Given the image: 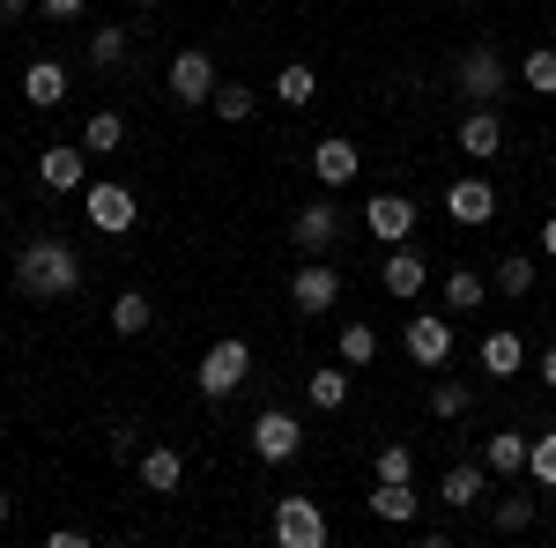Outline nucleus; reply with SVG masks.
<instances>
[{"instance_id":"obj_9","label":"nucleus","mask_w":556,"mask_h":548,"mask_svg":"<svg viewBox=\"0 0 556 548\" xmlns=\"http://www.w3.org/2000/svg\"><path fill=\"white\" fill-rule=\"evenodd\" d=\"M453 141H460V156H468L475 170L497 164V156H505V112H497V104H468L460 127H453Z\"/></svg>"},{"instance_id":"obj_25","label":"nucleus","mask_w":556,"mask_h":548,"mask_svg":"<svg viewBox=\"0 0 556 548\" xmlns=\"http://www.w3.org/2000/svg\"><path fill=\"white\" fill-rule=\"evenodd\" d=\"M482 304H490V275L453 267V275H445V311H453V319H468V311H482Z\"/></svg>"},{"instance_id":"obj_17","label":"nucleus","mask_w":556,"mask_h":548,"mask_svg":"<svg viewBox=\"0 0 556 548\" xmlns=\"http://www.w3.org/2000/svg\"><path fill=\"white\" fill-rule=\"evenodd\" d=\"M482 497H490V467L482 460H453L445 474H438V505L445 511H475Z\"/></svg>"},{"instance_id":"obj_22","label":"nucleus","mask_w":556,"mask_h":548,"mask_svg":"<svg viewBox=\"0 0 556 548\" xmlns=\"http://www.w3.org/2000/svg\"><path fill=\"white\" fill-rule=\"evenodd\" d=\"M349 385H356V371L334 356V364H319V371L304 379V400H312L319 416H334V408H349Z\"/></svg>"},{"instance_id":"obj_14","label":"nucleus","mask_w":556,"mask_h":548,"mask_svg":"<svg viewBox=\"0 0 556 548\" xmlns=\"http://www.w3.org/2000/svg\"><path fill=\"white\" fill-rule=\"evenodd\" d=\"M416 222H424V208H416L408 193H379V201H364V230H371L379 245H408Z\"/></svg>"},{"instance_id":"obj_36","label":"nucleus","mask_w":556,"mask_h":548,"mask_svg":"<svg viewBox=\"0 0 556 548\" xmlns=\"http://www.w3.org/2000/svg\"><path fill=\"white\" fill-rule=\"evenodd\" d=\"M534 526V497H497V534H527Z\"/></svg>"},{"instance_id":"obj_31","label":"nucleus","mask_w":556,"mask_h":548,"mask_svg":"<svg viewBox=\"0 0 556 548\" xmlns=\"http://www.w3.org/2000/svg\"><path fill=\"white\" fill-rule=\"evenodd\" d=\"M527 482H534V489H556V430L527 437Z\"/></svg>"},{"instance_id":"obj_4","label":"nucleus","mask_w":556,"mask_h":548,"mask_svg":"<svg viewBox=\"0 0 556 548\" xmlns=\"http://www.w3.org/2000/svg\"><path fill=\"white\" fill-rule=\"evenodd\" d=\"M327 511H319V497H275V511H267V541L275 548H327Z\"/></svg>"},{"instance_id":"obj_8","label":"nucleus","mask_w":556,"mask_h":548,"mask_svg":"<svg viewBox=\"0 0 556 548\" xmlns=\"http://www.w3.org/2000/svg\"><path fill=\"white\" fill-rule=\"evenodd\" d=\"M245 437H253V460L260 467H282V460H298V453H304V422L290 416V408H260Z\"/></svg>"},{"instance_id":"obj_1","label":"nucleus","mask_w":556,"mask_h":548,"mask_svg":"<svg viewBox=\"0 0 556 548\" xmlns=\"http://www.w3.org/2000/svg\"><path fill=\"white\" fill-rule=\"evenodd\" d=\"M83 282H89V259L67 238H52V230L15 253V290L30 304H67V296H83Z\"/></svg>"},{"instance_id":"obj_3","label":"nucleus","mask_w":556,"mask_h":548,"mask_svg":"<svg viewBox=\"0 0 556 548\" xmlns=\"http://www.w3.org/2000/svg\"><path fill=\"white\" fill-rule=\"evenodd\" d=\"M245 379H253V341H245V334L208 341V356H201V371H193L201 400H230V393H238Z\"/></svg>"},{"instance_id":"obj_16","label":"nucleus","mask_w":556,"mask_h":548,"mask_svg":"<svg viewBox=\"0 0 556 548\" xmlns=\"http://www.w3.org/2000/svg\"><path fill=\"white\" fill-rule=\"evenodd\" d=\"M134 474H141L149 497H178V482H186V453H178V445H141V453H134Z\"/></svg>"},{"instance_id":"obj_43","label":"nucleus","mask_w":556,"mask_h":548,"mask_svg":"<svg viewBox=\"0 0 556 548\" xmlns=\"http://www.w3.org/2000/svg\"><path fill=\"white\" fill-rule=\"evenodd\" d=\"M0 526H8V497H0Z\"/></svg>"},{"instance_id":"obj_6","label":"nucleus","mask_w":556,"mask_h":548,"mask_svg":"<svg viewBox=\"0 0 556 548\" xmlns=\"http://www.w3.org/2000/svg\"><path fill=\"white\" fill-rule=\"evenodd\" d=\"M83 215H89V230L127 238L134 222H141V201H134V186H119V178H89L83 186Z\"/></svg>"},{"instance_id":"obj_29","label":"nucleus","mask_w":556,"mask_h":548,"mask_svg":"<svg viewBox=\"0 0 556 548\" xmlns=\"http://www.w3.org/2000/svg\"><path fill=\"white\" fill-rule=\"evenodd\" d=\"M334 356H342L349 371H364V364H379V327H364V319H349L342 334H334Z\"/></svg>"},{"instance_id":"obj_13","label":"nucleus","mask_w":556,"mask_h":548,"mask_svg":"<svg viewBox=\"0 0 556 548\" xmlns=\"http://www.w3.org/2000/svg\"><path fill=\"white\" fill-rule=\"evenodd\" d=\"M312 178H319V193H349V186L364 178V156H356V141H342V133L312 141Z\"/></svg>"},{"instance_id":"obj_10","label":"nucleus","mask_w":556,"mask_h":548,"mask_svg":"<svg viewBox=\"0 0 556 548\" xmlns=\"http://www.w3.org/2000/svg\"><path fill=\"white\" fill-rule=\"evenodd\" d=\"M379 290L401 296V304H416L430 290V253L408 238V245H386V267H379Z\"/></svg>"},{"instance_id":"obj_27","label":"nucleus","mask_w":556,"mask_h":548,"mask_svg":"<svg viewBox=\"0 0 556 548\" xmlns=\"http://www.w3.org/2000/svg\"><path fill=\"white\" fill-rule=\"evenodd\" d=\"M275 97H282L290 112H304V104L319 97V67H312V60H282V67H275Z\"/></svg>"},{"instance_id":"obj_12","label":"nucleus","mask_w":556,"mask_h":548,"mask_svg":"<svg viewBox=\"0 0 556 548\" xmlns=\"http://www.w3.org/2000/svg\"><path fill=\"white\" fill-rule=\"evenodd\" d=\"M342 208H334V201H304L298 215H290V245H298V253H334V245H342Z\"/></svg>"},{"instance_id":"obj_37","label":"nucleus","mask_w":556,"mask_h":548,"mask_svg":"<svg viewBox=\"0 0 556 548\" xmlns=\"http://www.w3.org/2000/svg\"><path fill=\"white\" fill-rule=\"evenodd\" d=\"M104 445H112V460H134V453H141V430H134V422H112Z\"/></svg>"},{"instance_id":"obj_34","label":"nucleus","mask_w":556,"mask_h":548,"mask_svg":"<svg viewBox=\"0 0 556 548\" xmlns=\"http://www.w3.org/2000/svg\"><path fill=\"white\" fill-rule=\"evenodd\" d=\"M468 408H475V393L460 379H438V385H430V416H438V422H460Z\"/></svg>"},{"instance_id":"obj_19","label":"nucleus","mask_w":556,"mask_h":548,"mask_svg":"<svg viewBox=\"0 0 556 548\" xmlns=\"http://www.w3.org/2000/svg\"><path fill=\"white\" fill-rule=\"evenodd\" d=\"M475 364H482L490 379H519V371H527V341H519L513 327H497V334H482V348H475Z\"/></svg>"},{"instance_id":"obj_23","label":"nucleus","mask_w":556,"mask_h":548,"mask_svg":"<svg viewBox=\"0 0 556 548\" xmlns=\"http://www.w3.org/2000/svg\"><path fill=\"white\" fill-rule=\"evenodd\" d=\"M127 60H134V30L127 23H97V30H89V67H97V75H119Z\"/></svg>"},{"instance_id":"obj_42","label":"nucleus","mask_w":556,"mask_h":548,"mask_svg":"<svg viewBox=\"0 0 556 548\" xmlns=\"http://www.w3.org/2000/svg\"><path fill=\"white\" fill-rule=\"evenodd\" d=\"M127 8H164V0H127Z\"/></svg>"},{"instance_id":"obj_35","label":"nucleus","mask_w":556,"mask_h":548,"mask_svg":"<svg viewBox=\"0 0 556 548\" xmlns=\"http://www.w3.org/2000/svg\"><path fill=\"white\" fill-rule=\"evenodd\" d=\"M371 482H416V453L408 445H379V474Z\"/></svg>"},{"instance_id":"obj_21","label":"nucleus","mask_w":556,"mask_h":548,"mask_svg":"<svg viewBox=\"0 0 556 548\" xmlns=\"http://www.w3.org/2000/svg\"><path fill=\"white\" fill-rule=\"evenodd\" d=\"M23 104H30V112L67 104V67H60V60H30V67H23Z\"/></svg>"},{"instance_id":"obj_38","label":"nucleus","mask_w":556,"mask_h":548,"mask_svg":"<svg viewBox=\"0 0 556 548\" xmlns=\"http://www.w3.org/2000/svg\"><path fill=\"white\" fill-rule=\"evenodd\" d=\"M45 15H52V23H83L89 15V0H38Z\"/></svg>"},{"instance_id":"obj_18","label":"nucleus","mask_w":556,"mask_h":548,"mask_svg":"<svg viewBox=\"0 0 556 548\" xmlns=\"http://www.w3.org/2000/svg\"><path fill=\"white\" fill-rule=\"evenodd\" d=\"M83 164H89L83 141H52V149L38 156V186H52V193H83V186H89Z\"/></svg>"},{"instance_id":"obj_33","label":"nucleus","mask_w":556,"mask_h":548,"mask_svg":"<svg viewBox=\"0 0 556 548\" xmlns=\"http://www.w3.org/2000/svg\"><path fill=\"white\" fill-rule=\"evenodd\" d=\"M497 296H513V304H519V296H534V259H527V253L497 259Z\"/></svg>"},{"instance_id":"obj_28","label":"nucleus","mask_w":556,"mask_h":548,"mask_svg":"<svg viewBox=\"0 0 556 548\" xmlns=\"http://www.w3.org/2000/svg\"><path fill=\"white\" fill-rule=\"evenodd\" d=\"M75 141H83L89 156H119V149H127V119H119V112H89Z\"/></svg>"},{"instance_id":"obj_15","label":"nucleus","mask_w":556,"mask_h":548,"mask_svg":"<svg viewBox=\"0 0 556 548\" xmlns=\"http://www.w3.org/2000/svg\"><path fill=\"white\" fill-rule=\"evenodd\" d=\"M445 215H453L460 230H482V222L497 215V186H490L482 170H468V178H453V186H445Z\"/></svg>"},{"instance_id":"obj_39","label":"nucleus","mask_w":556,"mask_h":548,"mask_svg":"<svg viewBox=\"0 0 556 548\" xmlns=\"http://www.w3.org/2000/svg\"><path fill=\"white\" fill-rule=\"evenodd\" d=\"M23 15H30V0H0V30H8V23H23Z\"/></svg>"},{"instance_id":"obj_26","label":"nucleus","mask_w":556,"mask_h":548,"mask_svg":"<svg viewBox=\"0 0 556 548\" xmlns=\"http://www.w3.org/2000/svg\"><path fill=\"white\" fill-rule=\"evenodd\" d=\"M149 327H156V304H149L141 290H119V296H112V334H119V341H141Z\"/></svg>"},{"instance_id":"obj_32","label":"nucleus","mask_w":556,"mask_h":548,"mask_svg":"<svg viewBox=\"0 0 556 548\" xmlns=\"http://www.w3.org/2000/svg\"><path fill=\"white\" fill-rule=\"evenodd\" d=\"M253 104H260V97L245 82H215V97H208V112H215V119H230V127H238V119H253Z\"/></svg>"},{"instance_id":"obj_24","label":"nucleus","mask_w":556,"mask_h":548,"mask_svg":"<svg viewBox=\"0 0 556 548\" xmlns=\"http://www.w3.org/2000/svg\"><path fill=\"white\" fill-rule=\"evenodd\" d=\"M475 460L490 467L497 482H513V474H527V430H497V437H482V453Z\"/></svg>"},{"instance_id":"obj_30","label":"nucleus","mask_w":556,"mask_h":548,"mask_svg":"<svg viewBox=\"0 0 556 548\" xmlns=\"http://www.w3.org/2000/svg\"><path fill=\"white\" fill-rule=\"evenodd\" d=\"M519 82L534 89V97H556V44H534V52L519 60Z\"/></svg>"},{"instance_id":"obj_20","label":"nucleus","mask_w":556,"mask_h":548,"mask_svg":"<svg viewBox=\"0 0 556 548\" xmlns=\"http://www.w3.org/2000/svg\"><path fill=\"white\" fill-rule=\"evenodd\" d=\"M371 519H386V526H416V511H424V497H416V482H371Z\"/></svg>"},{"instance_id":"obj_7","label":"nucleus","mask_w":556,"mask_h":548,"mask_svg":"<svg viewBox=\"0 0 556 548\" xmlns=\"http://www.w3.org/2000/svg\"><path fill=\"white\" fill-rule=\"evenodd\" d=\"M215 60L201 52V44H186V52H172V67H164V89H172V104H186V112H201L215 97Z\"/></svg>"},{"instance_id":"obj_2","label":"nucleus","mask_w":556,"mask_h":548,"mask_svg":"<svg viewBox=\"0 0 556 548\" xmlns=\"http://www.w3.org/2000/svg\"><path fill=\"white\" fill-rule=\"evenodd\" d=\"M505 89H513L505 52H497V44H468L460 67H453V97H460V104H505Z\"/></svg>"},{"instance_id":"obj_40","label":"nucleus","mask_w":556,"mask_h":548,"mask_svg":"<svg viewBox=\"0 0 556 548\" xmlns=\"http://www.w3.org/2000/svg\"><path fill=\"white\" fill-rule=\"evenodd\" d=\"M534 371H542V385H549V393H556V341H549V348H542V364H534Z\"/></svg>"},{"instance_id":"obj_11","label":"nucleus","mask_w":556,"mask_h":548,"mask_svg":"<svg viewBox=\"0 0 556 548\" xmlns=\"http://www.w3.org/2000/svg\"><path fill=\"white\" fill-rule=\"evenodd\" d=\"M401 348H408L424 371H445V364H453V311H445V319H438V311H416V319L401 327Z\"/></svg>"},{"instance_id":"obj_5","label":"nucleus","mask_w":556,"mask_h":548,"mask_svg":"<svg viewBox=\"0 0 556 548\" xmlns=\"http://www.w3.org/2000/svg\"><path fill=\"white\" fill-rule=\"evenodd\" d=\"M334 304H342V267L319 259V253H304L298 275H290V311H298V319H327Z\"/></svg>"},{"instance_id":"obj_41","label":"nucleus","mask_w":556,"mask_h":548,"mask_svg":"<svg viewBox=\"0 0 556 548\" xmlns=\"http://www.w3.org/2000/svg\"><path fill=\"white\" fill-rule=\"evenodd\" d=\"M542 253L556 259V215H542Z\"/></svg>"},{"instance_id":"obj_44","label":"nucleus","mask_w":556,"mask_h":548,"mask_svg":"<svg viewBox=\"0 0 556 548\" xmlns=\"http://www.w3.org/2000/svg\"><path fill=\"white\" fill-rule=\"evenodd\" d=\"M215 8H238V0H215Z\"/></svg>"}]
</instances>
